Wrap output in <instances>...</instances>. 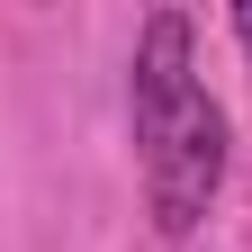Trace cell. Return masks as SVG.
<instances>
[{
  "mask_svg": "<svg viewBox=\"0 0 252 252\" xmlns=\"http://www.w3.org/2000/svg\"><path fill=\"white\" fill-rule=\"evenodd\" d=\"M225 162H234V126H225V108L198 90V99H189V117L144 153L153 234H171V243H180V234H198V216L216 207V189H225Z\"/></svg>",
  "mask_w": 252,
  "mask_h": 252,
  "instance_id": "obj_1",
  "label": "cell"
},
{
  "mask_svg": "<svg viewBox=\"0 0 252 252\" xmlns=\"http://www.w3.org/2000/svg\"><path fill=\"white\" fill-rule=\"evenodd\" d=\"M189 45H198V36H189L180 9H153L144 36H135V81H126V108H135V144H144V153L189 117V99H198V63H189Z\"/></svg>",
  "mask_w": 252,
  "mask_h": 252,
  "instance_id": "obj_2",
  "label": "cell"
},
{
  "mask_svg": "<svg viewBox=\"0 0 252 252\" xmlns=\"http://www.w3.org/2000/svg\"><path fill=\"white\" fill-rule=\"evenodd\" d=\"M234 36H243V63H252V0H243V9H234Z\"/></svg>",
  "mask_w": 252,
  "mask_h": 252,
  "instance_id": "obj_3",
  "label": "cell"
}]
</instances>
